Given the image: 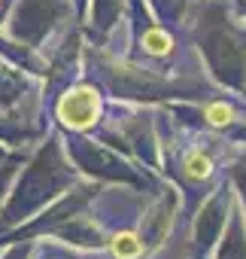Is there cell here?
<instances>
[{"label":"cell","mask_w":246,"mask_h":259,"mask_svg":"<svg viewBox=\"0 0 246 259\" xmlns=\"http://www.w3.org/2000/svg\"><path fill=\"white\" fill-rule=\"evenodd\" d=\"M28 256H31V247H28V244H25V247H22V244H16L4 259H28Z\"/></svg>","instance_id":"obj_18"},{"label":"cell","mask_w":246,"mask_h":259,"mask_svg":"<svg viewBox=\"0 0 246 259\" xmlns=\"http://www.w3.org/2000/svg\"><path fill=\"white\" fill-rule=\"evenodd\" d=\"M103 79L109 82V89L115 95H125V98H170V95H192L195 89L201 92L198 82H182V79H167L158 76L152 70L134 67V64H103Z\"/></svg>","instance_id":"obj_4"},{"label":"cell","mask_w":246,"mask_h":259,"mask_svg":"<svg viewBox=\"0 0 246 259\" xmlns=\"http://www.w3.org/2000/svg\"><path fill=\"white\" fill-rule=\"evenodd\" d=\"M204 119L213 128H219V132H228V128H240L243 125V119H240V113H237V107L231 101H213V104H207Z\"/></svg>","instance_id":"obj_11"},{"label":"cell","mask_w":246,"mask_h":259,"mask_svg":"<svg viewBox=\"0 0 246 259\" xmlns=\"http://www.w3.org/2000/svg\"><path fill=\"white\" fill-rule=\"evenodd\" d=\"M64 7L61 0H19L16 16L10 19V34L13 40H22L31 49H40L55 22L61 19Z\"/></svg>","instance_id":"obj_5"},{"label":"cell","mask_w":246,"mask_h":259,"mask_svg":"<svg viewBox=\"0 0 246 259\" xmlns=\"http://www.w3.org/2000/svg\"><path fill=\"white\" fill-rule=\"evenodd\" d=\"M231 174H234V183H237V189H240V204H243V223H246V153L237 159V165L231 168Z\"/></svg>","instance_id":"obj_16"},{"label":"cell","mask_w":246,"mask_h":259,"mask_svg":"<svg viewBox=\"0 0 246 259\" xmlns=\"http://www.w3.org/2000/svg\"><path fill=\"white\" fill-rule=\"evenodd\" d=\"M182 168H186V177H189V180H207L216 165H213V159H210L204 150H192V153H186Z\"/></svg>","instance_id":"obj_13"},{"label":"cell","mask_w":246,"mask_h":259,"mask_svg":"<svg viewBox=\"0 0 246 259\" xmlns=\"http://www.w3.org/2000/svg\"><path fill=\"white\" fill-rule=\"evenodd\" d=\"M13 174H16V165H4V168H0V198H7V186H10Z\"/></svg>","instance_id":"obj_17"},{"label":"cell","mask_w":246,"mask_h":259,"mask_svg":"<svg viewBox=\"0 0 246 259\" xmlns=\"http://www.w3.org/2000/svg\"><path fill=\"white\" fill-rule=\"evenodd\" d=\"M198 49L207 58L213 76L234 89L243 92L246 89V40L240 37V31L228 22V16L216 7H210L201 16L198 25Z\"/></svg>","instance_id":"obj_2"},{"label":"cell","mask_w":246,"mask_h":259,"mask_svg":"<svg viewBox=\"0 0 246 259\" xmlns=\"http://www.w3.org/2000/svg\"><path fill=\"white\" fill-rule=\"evenodd\" d=\"M213 259H246V223L243 213H228L225 235L219 241V250H213Z\"/></svg>","instance_id":"obj_10"},{"label":"cell","mask_w":246,"mask_h":259,"mask_svg":"<svg viewBox=\"0 0 246 259\" xmlns=\"http://www.w3.org/2000/svg\"><path fill=\"white\" fill-rule=\"evenodd\" d=\"M28 85H31L28 73L19 64H13V61H7L4 55H0V110L16 107L25 98Z\"/></svg>","instance_id":"obj_9"},{"label":"cell","mask_w":246,"mask_h":259,"mask_svg":"<svg viewBox=\"0 0 246 259\" xmlns=\"http://www.w3.org/2000/svg\"><path fill=\"white\" fill-rule=\"evenodd\" d=\"M228 213H231V192L228 189L216 192L201 207V213L192 223V256L195 259H210L213 256L216 241L222 235V226L228 223Z\"/></svg>","instance_id":"obj_6"},{"label":"cell","mask_w":246,"mask_h":259,"mask_svg":"<svg viewBox=\"0 0 246 259\" xmlns=\"http://www.w3.org/2000/svg\"><path fill=\"white\" fill-rule=\"evenodd\" d=\"M100 116V95L94 85H73L58 101V119L70 132H85Z\"/></svg>","instance_id":"obj_7"},{"label":"cell","mask_w":246,"mask_h":259,"mask_svg":"<svg viewBox=\"0 0 246 259\" xmlns=\"http://www.w3.org/2000/svg\"><path fill=\"white\" fill-rule=\"evenodd\" d=\"M4 159H7V150H4V147H0V162H4Z\"/></svg>","instance_id":"obj_19"},{"label":"cell","mask_w":246,"mask_h":259,"mask_svg":"<svg viewBox=\"0 0 246 259\" xmlns=\"http://www.w3.org/2000/svg\"><path fill=\"white\" fill-rule=\"evenodd\" d=\"M109 247H112L115 259H137V256L146 250V247H143V241H140L134 232H118V235H112Z\"/></svg>","instance_id":"obj_14"},{"label":"cell","mask_w":246,"mask_h":259,"mask_svg":"<svg viewBox=\"0 0 246 259\" xmlns=\"http://www.w3.org/2000/svg\"><path fill=\"white\" fill-rule=\"evenodd\" d=\"M118 10H121V0H91V25L100 34H106L118 22Z\"/></svg>","instance_id":"obj_12"},{"label":"cell","mask_w":246,"mask_h":259,"mask_svg":"<svg viewBox=\"0 0 246 259\" xmlns=\"http://www.w3.org/2000/svg\"><path fill=\"white\" fill-rule=\"evenodd\" d=\"M173 210H176V192H173V189H164L161 198H155L152 207L140 217V232H137V238L143 241V247H158V244L167 238Z\"/></svg>","instance_id":"obj_8"},{"label":"cell","mask_w":246,"mask_h":259,"mask_svg":"<svg viewBox=\"0 0 246 259\" xmlns=\"http://www.w3.org/2000/svg\"><path fill=\"white\" fill-rule=\"evenodd\" d=\"M67 159L88 177H100V180H115V183H128V186H137L143 189L149 183V177L134 168L131 162H125L112 147H103V144H94L82 135H67Z\"/></svg>","instance_id":"obj_3"},{"label":"cell","mask_w":246,"mask_h":259,"mask_svg":"<svg viewBox=\"0 0 246 259\" xmlns=\"http://www.w3.org/2000/svg\"><path fill=\"white\" fill-rule=\"evenodd\" d=\"M73 183H76V168L64 156V150L55 138L22 171L16 189L7 192V201L0 207V232L19 226L22 220H31V213H37L40 207H46L49 201L64 195V189H70Z\"/></svg>","instance_id":"obj_1"},{"label":"cell","mask_w":246,"mask_h":259,"mask_svg":"<svg viewBox=\"0 0 246 259\" xmlns=\"http://www.w3.org/2000/svg\"><path fill=\"white\" fill-rule=\"evenodd\" d=\"M143 49H146L149 55H155V58L170 55V52H173V37H170L164 28H149V31L143 34Z\"/></svg>","instance_id":"obj_15"}]
</instances>
